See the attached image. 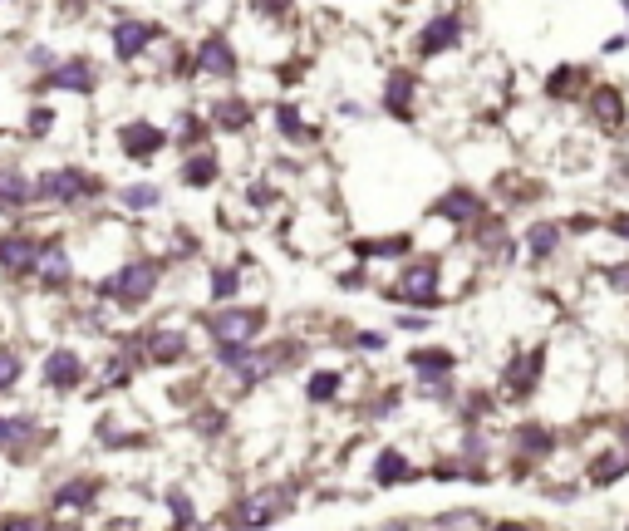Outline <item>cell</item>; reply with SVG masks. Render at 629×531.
Here are the masks:
<instances>
[{
	"mask_svg": "<svg viewBox=\"0 0 629 531\" xmlns=\"http://www.w3.org/2000/svg\"><path fill=\"white\" fill-rule=\"evenodd\" d=\"M163 286V261L158 256H128L118 261L114 271L94 286L104 305H118V310H143Z\"/></svg>",
	"mask_w": 629,
	"mask_h": 531,
	"instance_id": "6da1fadb",
	"label": "cell"
},
{
	"mask_svg": "<svg viewBox=\"0 0 629 531\" xmlns=\"http://www.w3.org/2000/svg\"><path fill=\"white\" fill-rule=\"evenodd\" d=\"M271 325V310L266 305H222V310H207L202 315V330L217 350H246V345H261V330Z\"/></svg>",
	"mask_w": 629,
	"mask_h": 531,
	"instance_id": "7a4b0ae2",
	"label": "cell"
},
{
	"mask_svg": "<svg viewBox=\"0 0 629 531\" xmlns=\"http://www.w3.org/2000/svg\"><path fill=\"white\" fill-rule=\"evenodd\" d=\"M104 197V177H94L79 163H64V168H45L35 173V202H50V207H79V202H94Z\"/></svg>",
	"mask_w": 629,
	"mask_h": 531,
	"instance_id": "3957f363",
	"label": "cell"
},
{
	"mask_svg": "<svg viewBox=\"0 0 629 531\" xmlns=\"http://www.w3.org/2000/svg\"><path fill=\"white\" fill-rule=\"evenodd\" d=\"M290 512V487H256L227 507V531H266Z\"/></svg>",
	"mask_w": 629,
	"mask_h": 531,
	"instance_id": "277c9868",
	"label": "cell"
},
{
	"mask_svg": "<svg viewBox=\"0 0 629 531\" xmlns=\"http://www.w3.org/2000/svg\"><path fill=\"white\" fill-rule=\"evenodd\" d=\"M290 354L276 350V345H246V350H217V364L231 374V384L236 389H256V384H266L281 364H286Z\"/></svg>",
	"mask_w": 629,
	"mask_h": 531,
	"instance_id": "5b68a950",
	"label": "cell"
},
{
	"mask_svg": "<svg viewBox=\"0 0 629 531\" xmlns=\"http://www.w3.org/2000/svg\"><path fill=\"white\" fill-rule=\"evenodd\" d=\"M438 276H443V266H438L433 256H418V261H408L399 276H394L389 300H394V305H423V310H433V305H438Z\"/></svg>",
	"mask_w": 629,
	"mask_h": 531,
	"instance_id": "8992f818",
	"label": "cell"
},
{
	"mask_svg": "<svg viewBox=\"0 0 629 531\" xmlns=\"http://www.w3.org/2000/svg\"><path fill=\"white\" fill-rule=\"evenodd\" d=\"M187 59H192V74H207V79H236L241 69V50L231 45L227 30H207Z\"/></svg>",
	"mask_w": 629,
	"mask_h": 531,
	"instance_id": "52a82bcc",
	"label": "cell"
},
{
	"mask_svg": "<svg viewBox=\"0 0 629 531\" xmlns=\"http://www.w3.org/2000/svg\"><path fill=\"white\" fill-rule=\"evenodd\" d=\"M40 379H45L50 394H79L84 379H89V359L79 350H69V345H55L40 359Z\"/></svg>",
	"mask_w": 629,
	"mask_h": 531,
	"instance_id": "ba28073f",
	"label": "cell"
},
{
	"mask_svg": "<svg viewBox=\"0 0 629 531\" xmlns=\"http://www.w3.org/2000/svg\"><path fill=\"white\" fill-rule=\"evenodd\" d=\"M153 40H163V25L158 20H138V15H114L109 25V45H114L118 64H133Z\"/></svg>",
	"mask_w": 629,
	"mask_h": 531,
	"instance_id": "9c48e42d",
	"label": "cell"
},
{
	"mask_svg": "<svg viewBox=\"0 0 629 531\" xmlns=\"http://www.w3.org/2000/svg\"><path fill=\"white\" fill-rule=\"evenodd\" d=\"M168 143H172L168 128H158L153 118H128V123H118V153L133 158V163H153Z\"/></svg>",
	"mask_w": 629,
	"mask_h": 531,
	"instance_id": "30bf717a",
	"label": "cell"
},
{
	"mask_svg": "<svg viewBox=\"0 0 629 531\" xmlns=\"http://www.w3.org/2000/svg\"><path fill=\"white\" fill-rule=\"evenodd\" d=\"M30 281H35L40 291H69L74 261H69V251H64L59 236H45V246H40V256H35V266H30Z\"/></svg>",
	"mask_w": 629,
	"mask_h": 531,
	"instance_id": "8fae6325",
	"label": "cell"
},
{
	"mask_svg": "<svg viewBox=\"0 0 629 531\" xmlns=\"http://www.w3.org/2000/svg\"><path fill=\"white\" fill-rule=\"evenodd\" d=\"M138 354H143L148 364L168 369V364H182V359L192 354V340H187V330H177V325H153L148 335H138Z\"/></svg>",
	"mask_w": 629,
	"mask_h": 531,
	"instance_id": "7c38bea8",
	"label": "cell"
},
{
	"mask_svg": "<svg viewBox=\"0 0 629 531\" xmlns=\"http://www.w3.org/2000/svg\"><path fill=\"white\" fill-rule=\"evenodd\" d=\"M99 492H104V482L99 477H64L55 492H50V512H59V517H84L94 502H99Z\"/></svg>",
	"mask_w": 629,
	"mask_h": 531,
	"instance_id": "4fadbf2b",
	"label": "cell"
},
{
	"mask_svg": "<svg viewBox=\"0 0 629 531\" xmlns=\"http://www.w3.org/2000/svg\"><path fill=\"white\" fill-rule=\"evenodd\" d=\"M40 438H45V428L35 413H0V453L5 458H30Z\"/></svg>",
	"mask_w": 629,
	"mask_h": 531,
	"instance_id": "5bb4252c",
	"label": "cell"
},
{
	"mask_svg": "<svg viewBox=\"0 0 629 531\" xmlns=\"http://www.w3.org/2000/svg\"><path fill=\"white\" fill-rule=\"evenodd\" d=\"M40 246H45V236H35L30 227H10V232H0V271L30 276V266H35Z\"/></svg>",
	"mask_w": 629,
	"mask_h": 531,
	"instance_id": "9a60e30c",
	"label": "cell"
},
{
	"mask_svg": "<svg viewBox=\"0 0 629 531\" xmlns=\"http://www.w3.org/2000/svg\"><path fill=\"white\" fill-rule=\"evenodd\" d=\"M458 40H462V15L458 10H443V15H433V20L418 30L413 50H418V59H433V55H443V50H453Z\"/></svg>",
	"mask_w": 629,
	"mask_h": 531,
	"instance_id": "2e32d148",
	"label": "cell"
},
{
	"mask_svg": "<svg viewBox=\"0 0 629 531\" xmlns=\"http://www.w3.org/2000/svg\"><path fill=\"white\" fill-rule=\"evenodd\" d=\"M99 74H94V59H59L55 69L40 79V89H64V94H94Z\"/></svg>",
	"mask_w": 629,
	"mask_h": 531,
	"instance_id": "e0dca14e",
	"label": "cell"
},
{
	"mask_svg": "<svg viewBox=\"0 0 629 531\" xmlns=\"http://www.w3.org/2000/svg\"><path fill=\"white\" fill-rule=\"evenodd\" d=\"M433 217L448 222V227H472V222H482V197L472 187H453L433 202Z\"/></svg>",
	"mask_w": 629,
	"mask_h": 531,
	"instance_id": "ac0fdd59",
	"label": "cell"
},
{
	"mask_svg": "<svg viewBox=\"0 0 629 531\" xmlns=\"http://www.w3.org/2000/svg\"><path fill=\"white\" fill-rule=\"evenodd\" d=\"M168 138L182 148V153H207V143H212V123L202 114H192V109H182L177 123L168 128Z\"/></svg>",
	"mask_w": 629,
	"mask_h": 531,
	"instance_id": "d6986e66",
	"label": "cell"
},
{
	"mask_svg": "<svg viewBox=\"0 0 629 531\" xmlns=\"http://www.w3.org/2000/svg\"><path fill=\"white\" fill-rule=\"evenodd\" d=\"M35 202V177H25L20 168H0V212H25Z\"/></svg>",
	"mask_w": 629,
	"mask_h": 531,
	"instance_id": "ffe728a7",
	"label": "cell"
},
{
	"mask_svg": "<svg viewBox=\"0 0 629 531\" xmlns=\"http://www.w3.org/2000/svg\"><path fill=\"white\" fill-rule=\"evenodd\" d=\"M251 118H256L251 99H212V109H207V123L222 128V133H246Z\"/></svg>",
	"mask_w": 629,
	"mask_h": 531,
	"instance_id": "44dd1931",
	"label": "cell"
},
{
	"mask_svg": "<svg viewBox=\"0 0 629 531\" xmlns=\"http://www.w3.org/2000/svg\"><path fill=\"white\" fill-rule=\"evenodd\" d=\"M453 364H458V359H453V350H438V345H433V350L423 345V350L408 354V369H413L423 384H443V379L453 374Z\"/></svg>",
	"mask_w": 629,
	"mask_h": 531,
	"instance_id": "7402d4cb",
	"label": "cell"
},
{
	"mask_svg": "<svg viewBox=\"0 0 629 531\" xmlns=\"http://www.w3.org/2000/svg\"><path fill=\"white\" fill-rule=\"evenodd\" d=\"M413 94H418L413 69H394V74L384 79V109L394 118H413Z\"/></svg>",
	"mask_w": 629,
	"mask_h": 531,
	"instance_id": "603a6c76",
	"label": "cell"
},
{
	"mask_svg": "<svg viewBox=\"0 0 629 531\" xmlns=\"http://www.w3.org/2000/svg\"><path fill=\"white\" fill-rule=\"evenodd\" d=\"M271 123H276V133H281L286 143H295V148H310V143L320 138V133H315V128L300 118V109H295V104H286V99H281V104H271Z\"/></svg>",
	"mask_w": 629,
	"mask_h": 531,
	"instance_id": "cb8c5ba5",
	"label": "cell"
},
{
	"mask_svg": "<svg viewBox=\"0 0 629 531\" xmlns=\"http://www.w3.org/2000/svg\"><path fill=\"white\" fill-rule=\"evenodd\" d=\"M236 295H241V266H236V261H222V266H212V286H207V300H212V310H222V305H236Z\"/></svg>",
	"mask_w": 629,
	"mask_h": 531,
	"instance_id": "d4e9b609",
	"label": "cell"
},
{
	"mask_svg": "<svg viewBox=\"0 0 629 531\" xmlns=\"http://www.w3.org/2000/svg\"><path fill=\"white\" fill-rule=\"evenodd\" d=\"M217 177H222V163H217V153L207 148V153H187V163H182L177 182H182V187H212Z\"/></svg>",
	"mask_w": 629,
	"mask_h": 531,
	"instance_id": "484cf974",
	"label": "cell"
},
{
	"mask_svg": "<svg viewBox=\"0 0 629 531\" xmlns=\"http://www.w3.org/2000/svg\"><path fill=\"white\" fill-rule=\"evenodd\" d=\"M168 512H172V531H197L202 527V512H197V497L187 487H168Z\"/></svg>",
	"mask_w": 629,
	"mask_h": 531,
	"instance_id": "4316f807",
	"label": "cell"
},
{
	"mask_svg": "<svg viewBox=\"0 0 629 531\" xmlns=\"http://www.w3.org/2000/svg\"><path fill=\"white\" fill-rule=\"evenodd\" d=\"M408 477H413L408 453H399V448H384V453L374 458V487H394V482H408Z\"/></svg>",
	"mask_w": 629,
	"mask_h": 531,
	"instance_id": "83f0119b",
	"label": "cell"
},
{
	"mask_svg": "<svg viewBox=\"0 0 629 531\" xmlns=\"http://www.w3.org/2000/svg\"><path fill=\"white\" fill-rule=\"evenodd\" d=\"M118 207H128V212H153V207H163V187H158V182H123V187H118Z\"/></svg>",
	"mask_w": 629,
	"mask_h": 531,
	"instance_id": "f1b7e54d",
	"label": "cell"
},
{
	"mask_svg": "<svg viewBox=\"0 0 629 531\" xmlns=\"http://www.w3.org/2000/svg\"><path fill=\"white\" fill-rule=\"evenodd\" d=\"M340 389H344L340 369H310V379H305V399H310V404H335Z\"/></svg>",
	"mask_w": 629,
	"mask_h": 531,
	"instance_id": "f546056e",
	"label": "cell"
},
{
	"mask_svg": "<svg viewBox=\"0 0 629 531\" xmlns=\"http://www.w3.org/2000/svg\"><path fill=\"white\" fill-rule=\"evenodd\" d=\"M413 241L408 236H379V241H354V256L359 261H389V256H408Z\"/></svg>",
	"mask_w": 629,
	"mask_h": 531,
	"instance_id": "4dcf8cb0",
	"label": "cell"
},
{
	"mask_svg": "<svg viewBox=\"0 0 629 531\" xmlns=\"http://www.w3.org/2000/svg\"><path fill=\"white\" fill-rule=\"evenodd\" d=\"M536 374H541V354H526L507 369V394H531L536 389Z\"/></svg>",
	"mask_w": 629,
	"mask_h": 531,
	"instance_id": "1f68e13d",
	"label": "cell"
},
{
	"mask_svg": "<svg viewBox=\"0 0 629 531\" xmlns=\"http://www.w3.org/2000/svg\"><path fill=\"white\" fill-rule=\"evenodd\" d=\"M595 118L605 123V128H620L625 123V99H620V89H595Z\"/></svg>",
	"mask_w": 629,
	"mask_h": 531,
	"instance_id": "d6a6232c",
	"label": "cell"
},
{
	"mask_svg": "<svg viewBox=\"0 0 629 531\" xmlns=\"http://www.w3.org/2000/svg\"><path fill=\"white\" fill-rule=\"evenodd\" d=\"M526 246H531V256H536V261H546V256L561 246V227H556V222H536V227L526 232Z\"/></svg>",
	"mask_w": 629,
	"mask_h": 531,
	"instance_id": "836d02e7",
	"label": "cell"
},
{
	"mask_svg": "<svg viewBox=\"0 0 629 531\" xmlns=\"http://www.w3.org/2000/svg\"><path fill=\"white\" fill-rule=\"evenodd\" d=\"M20 374H25V359L15 345H0V394H10L15 384H20Z\"/></svg>",
	"mask_w": 629,
	"mask_h": 531,
	"instance_id": "e575fe53",
	"label": "cell"
},
{
	"mask_svg": "<svg viewBox=\"0 0 629 531\" xmlns=\"http://www.w3.org/2000/svg\"><path fill=\"white\" fill-rule=\"evenodd\" d=\"M50 128H55V109H50V104H35L30 118H25V133H30V138H45Z\"/></svg>",
	"mask_w": 629,
	"mask_h": 531,
	"instance_id": "d590c367",
	"label": "cell"
},
{
	"mask_svg": "<svg viewBox=\"0 0 629 531\" xmlns=\"http://www.w3.org/2000/svg\"><path fill=\"white\" fill-rule=\"evenodd\" d=\"M0 531H50V527H45V517H35V512H5V517H0Z\"/></svg>",
	"mask_w": 629,
	"mask_h": 531,
	"instance_id": "8d00e7d4",
	"label": "cell"
},
{
	"mask_svg": "<svg viewBox=\"0 0 629 531\" xmlns=\"http://www.w3.org/2000/svg\"><path fill=\"white\" fill-rule=\"evenodd\" d=\"M192 428H202L207 438H217V433H227V413H222V409H202V413H192Z\"/></svg>",
	"mask_w": 629,
	"mask_h": 531,
	"instance_id": "74e56055",
	"label": "cell"
},
{
	"mask_svg": "<svg viewBox=\"0 0 629 531\" xmlns=\"http://www.w3.org/2000/svg\"><path fill=\"white\" fill-rule=\"evenodd\" d=\"M354 350L379 354V350H384V335H379V330H354Z\"/></svg>",
	"mask_w": 629,
	"mask_h": 531,
	"instance_id": "f35d334b",
	"label": "cell"
},
{
	"mask_svg": "<svg viewBox=\"0 0 629 531\" xmlns=\"http://www.w3.org/2000/svg\"><path fill=\"white\" fill-rule=\"evenodd\" d=\"M399 325H403V330H423L428 320H423V315H399Z\"/></svg>",
	"mask_w": 629,
	"mask_h": 531,
	"instance_id": "ab89813d",
	"label": "cell"
},
{
	"mask_svg": "<svg viewBox=\"0 0 629 531\" xmlns=\"http://www.w3.org/2000/svg\"><path fill=\"white\" fill-rule=\"evenodd\" d=\"M615 232H620V236L629 241V217H615Z\"/></svg>",
	"mask_w": 629,
	"mask_h": 531,
	"instance_id": "60d3db41",
	"label": "cell"
},
{
	"mask_svg": "<svg viewBox=\"0 0 629 531\" xmlns=\"http://www.w3.org/2000/svg\"><path fill=\"white\" fill-rule=\"evenodd\" d=\"M492 531H531V527H521V522H502V527H492Z\"/></svg>",
	"mask_w": 629,
	"mask_h": 531,
	"instance_id": "b9f144b4",
	"label": "cell"
},
{
	"mask_svg": "<svg viewBox=\"0 0 629 531\" xmlns=\"http://www.w3.org/2000/svg\"><path fill=\"white\" fill-rule=\"evenodd\" d=\"M384 531H408V522H394V527H384Z\"/></svg>",
	"mask_w": 629,
	"mask_h": 531,
	"instance_id": "7bdbcfd3",
	"label": "cell"
}]
</instances>
